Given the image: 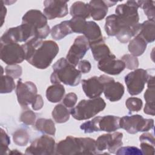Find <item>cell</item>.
<instances>
[{"mask_svg":"<svg viewBox=\"0 0 155 155\" xmlns=\"http://www.w3.org/2000/svg\"><path fill=\"white\" fill-rule=\"evenodd\" d=\"M120 128L125 130L129 134L138 132H147L154 128L153 119H145L142 116L134 114L124 116L120 119Z\"/></svg>","mask_w":155,"mask_h":155,"instance_id":"52a82bcc","label":"cell"},{"mask_svg":"<svg viewBox=\"0 0 155 155\" xmlns=\"http://www.w3.org/2000/svg\"><path fill=\"white\" fill-rule=\"evenodd\" d=\"M65 94V88L63 85L60 84H53L49 86L46 90L47 99L51 103L60 102Z\"/></svg>","mask_w":155,"mask_h":155,"instance_id":"d4e9b609","label":"cell"},{"mask_svg":"<svg viewBox=\"0 0 155 155\" xmlns=\"http://www.w3.org/2000/svg\"><path fill=\"white\" fill-rule=\"evenodd\" d=\"M89 48L90 44L88 39L83 35L78 36L68 50L66 59L70 64L76 67Z\"/></svg>","mask_w":155,"mask_h":155,"instance_id":"5bb4252c","label":"cell"},{"mask_svg":"<svg viewBox=\"0 0 155 155\" xmlns=\"http://www.w3.org/2000/svg\"><path fill=\"white\" fill-rule=\"evenodd\" d=\"M139 8L143 10L144 13L148 20L154 21V1L145 0V1H136Z\"/></svg>","mask_w":155,"mask_h":155,"instance_id":"1f68e13d","label":"cell"},{"mask_svg":"<svg viewBox=\"0 0 155 155\" xmlns=\"http://www.w3.org/2000/svg\"><path fill=\"white\" fill-rule=\"evenodd\" d=\"M106 104L104 100L100 97L81 100L78 104L70 110L73 117L78 120L89 119L105 108Z\"/></svg>","mask_w":155,"mask_h":155,"instance_id":"3957f363","label":"cell"},{"mask_svg":"<svg viewBox=\"0 0 155 155\" xmlns=\"http://www.w3.org/2000/svg\"><path fill=\"white\" fill-rule=\"evenodd\" d=\"M120 117L107 115L104 116H96L92 120L84 122L80 125V128L85 133H91L96 131L114 132L120 128Z\"/></svg>","mask_w":155,"mask_h":155,"instance_id":"277c9868","label":"cell"},{"mask_svg":"<svg viewBox=\"0 0 155 155\" xmlns=\"http://www.w3.org/2000/svg\"><path fill=\"white\" fill-rule=\"evenodd\" d=\"M36 85L31 81L23 82L19 79L16 87V94L19 104L23 108L31 105L35 101L38 94Z\"/></svg>","mask_w":155,"mask_h":155,"instance_id":"8fae6325","label":"cell"},{"mask_svg":"<svg viewBox=\"0 0 155 155\" xmlns=\"http://www.w3.org/2000/svg\"><path fill=\"white\" fill-rule=\"evenodd\" d=\"M144 93V99L146 101L143 111L145 114L154 116L155 108V85H148Z\"/></svg>","mask_w":155,"mask_h":155,"instance_id":"f1b7e54d","label":"cell"},{"mask_svg":"<svg viewBox=\"0 0 155 155\" xmlns=\"http://www.w3.org/2000/svg\"><path fill=\"white\" fill-rule=\"evenodd\" d=\"M56 143L54 139L47 135H43L35 139L28 147L25 154L29 155L55 154Z\"/></svg>","mask_w":155,"mask_h":155,"instance_id":"30bf717a","label":"cell"},{"mask_svg":"<svg viewBox=\"0 0 155 155\" xmlns=\"http://www.w3.org/2000/svg\"><path fill=\"white\" fill-rule=\"evenodd\" d=\"M10 143V139L5 130L1 128V154H7L10 152L8 145Z\"/></svg>","mask_w":155,"mask_h":155,"instance_id":"f35d334b","label":"cell"},{"mask_svg":"<svg viewBox=\"0 0 155 155\" xmlns=\"http://www.w3.org/2000/svg\"><path fill=\"white\" fill-rule=\"evenodd\" d=\"M147 70L137 68L125 76V83L128 93L132 96L140 94L145 87L148 77Z\"/></svg>","mask_w":155,"mask_h":155,"instance_id":"9c48e42d","label":"cell"},{"mask_svg":"<svg viewBox=\"0 0 155 155\" xmlns=\"http://www.w3.org/2000/svg\"><path fill=\"white\" fill-rule=\"evenodd\" d=\"M97 67L99 70L107 74L117 75L125 69V65L121 59H116L115 55L111 53L109 56L98 61Z\"/></svg>","mask_w":155,"mask_h":155,"instance_id":"ac0fdd59","label":"cell"},{"mask_svg":"<svg viewBox=\"0 0 155 155\" xmlns=\"http://www.w3.org/2000/svg\"><path fill=\"white\" fill-rule=\"evenodd\" d=\"M22 154L21 152L18 151L17 150H12L11 151H10L9 153L8 154Z\"/></svg>","mask_w":155,"mask_h":155,"instance_id":"bcb514c9","label":"cell"},{"mask_svg":"<svg viewBox=\"0 0 155 155\" xmlns=\"http://www.w3.org/2000/svg\"><path fill=\"white\" fill-rule=\"evenodd\" d=\"M73 31L69 24L68 21H64L55 25L51 29V36L54 40L58 41L72 33Z\"/></svg>","mask_w":155,"mask_h":155,"instance_id":"484cf974","label":"cell"},{"mask_svg":"<svg viewBox=\"0 0 155 155\" xmlns=\"http://www.w3.org/2000/svg\"><path fill=\"white\" fill-rule=\"evenodd\" d=\"M82 34L88 39L89 44L104 39L100 27L94 21H87Z\"/></svg>","mask_w":155,"mask_h":155,"instance_id":"7402d4cb","label":"cell"},{"mask_svg":"<svg viewBox=\"0 0 155 155\" xmlns=\"http://www.w3.org/2000/svg\"><path fill=\"white\" fill-rule=\"evenodd\" d=\"M140 147L144 154H154V137L152 133H144L139 137Z\"/></svg>","mask_w":155,"mask_h":155,"instance_id":"4316f807","label":"cell"},{"mask_svg":"<svg viewBox=\"0 0 155 155\" xmlns=\"http://www.w3.org/2000/svg\"><path fill=\"white\" fill-rule=\"evenodd\" d=\"M44 105V101L42 99V97L40 94H38L35 101L33 103L31 104L32 108L36 111V110H41Z\"/></svg>","mask_w":155,"mask_h":155,"instance_id":"ee69618b","label":"cell"},{"mask_svg":"<svg viewBox=\"0 0 155 155\" xmlns=\"http://www.w3.org/2000/svg\"><path fill=\"white\" fill-rule=\"evenodd\" d=\"M68 22L73 33H83L87 23L85 19L77 17L72 18Z\"/></svg>","mask_w":155,"mask_h":155,"instance_id":"e575fe53","label":"cell"},{"mask_svg":"<svg viewBox=\"0 0 155 155\" xmlns=\"http://www.w3.org/2000/svg\"><path fill=\"white\" fill-rule=\"evenodd\" d=\"M83 150L81 137L68 136L59 142L55 147V154H81Z\"/></svg>","mask_w":155,"mask_h":155,"instance_id":"9a60e30c","label":"cell"},{"mask_svg":"<svg viewBox=\"0 0 155 155\" xmlns=\"http://www.w3.org/2000/svg\"><path fill=\"white\" fill-rule=\"evenodd\" d=\"M70 13L72 18H81L84 19L90 16V7L88 3L82 1H76L70 7Z\"/></svg>","mask_w":155,"mask_h":155,"instance_id":"cb8c5ba5","label":"cell"},{"mask_svg":"<svg viewBox=\"0 0 155 155\" xmlns=\"http://www.w3.org/2000/svg\"><path fill=\"white\" fill-rule=\"evenodd\" d=\"M78 70L81 73H88L90 72L91 68V65L90 62L87 60H81L79 62L78 64Z\"/></svg>","mask_w":155,"mask_h":155,"instance_id":"7bdbcfd3","label":"cell"},{"mask_svg":"<svg viewBox=\"0 0 155 155\" xmlns=\"http://www.w3.org/2000/svg\"><path fill=\"white\" fill-rule=\"evenodd\" d=\"M6 75L10 76L13 79L19 78L22 73V68L21 66L15 65H8L5 68Z\"/></svg>","mask_w":155,"mask_h":155,"instance_id":"ab89813d","label":"cell"},{"mask_svg":"<svg viewBox=\"0 0 155 155\" xmlns=\"http://www.w3.org/2000/svg\"><path fill=\"white\" fill-rule=\"evenodd\" d=\"M34 37L33 30L27 24H21L20 25L8 28L1 37V42H22L29 40Z\"/></svg>","mask_w":155,"mask_h":155,"instance_id":"7c38bea8","label":"cell"},{"mask_svg":"<svg viewBox=\"0 0 155 155\" xmlns=\"http://www.w3.org/2000/svg\"><path fill=\"white\" fill-rule=\"evenodd\" d=\"M51 115L56 123L62 124L68 120L70 112L63 104H59L54 107L52 111Z\"/></svg>","mask_w":155,"mask_h":155,"instance_id":"4dcf8cb0","label":"cell"},{"mask_svg":"<svg viewBox=\"0 0 155 155\" xmlns=\"http://www.w3.org/2000/svg\"><path fill=\"white\" fill-rule=\"evenodd\" d=\"M142 101L138 97H131L127 99L125 105L130 111H139L142 107Z\"/></svg>","mask_w":155,"mask_h":155,"instance_id":"8d00e7d4","label":"cell"},{"mask_svg":"<svg viewBox=\"0 0 155 155\" xmlns=\"http://www.w3.org/2000/svg\"><path fill=\"white\" fill-rule=\"evenodd\" d=\"M122 137L123 134L120 132L114 131L113 133L101 135L96 140L97 151L102 152L107 150L110 153H116L117 150L123 145Z\"/></svg>","mask_w":155,"mask_h":155,"instance_id":"4fadbf2b","label":"cell"},{"mask_svg":"<svg viewBox=\"0 0 155 155\" xmlns=\"http://www.w3.org/2000/svg\"><path fill=\"white\" fill-rule=\"evenodd\" d=\"M104 80V91L105 97L111 102H116L121 99L125 88L119 82H116L114 79L105 74H102Z\"/></svg>","mask_w":155,"mask_h":155,"instance_id":"2e32d148","label":"cell"},{"mask_svg":"<svg viewBox=\"0 0 155 155\" xmlns=\"http://www.w3.org/2000/svg\"><path fill=\"white\" fill-rule=\"evenodd\" d=\"M22 23L29 25L34 33V38L40 39L46 38L51 31L47 18L40 10L31 9L22 16Z\"/></svg>","mask_w":155,"mask_h":155,"instance_id":"5b68a950","label":"cell"},{"mask_svg":"<svg viewBox=\"0 0 155 155\" xmlns=\"http://www.w3.org/2000/svg\"><path fill=\"white\" fill-rule=\"evenodd\" d=\"M78 101L77 95L74 93H69L65 95L63 99V104L67 108H73Z\"/></svg>","mask_w":155,"mask_h":155,"instance_id":"b9f144b4","label":"cell"},{"mask_svg":"<svg viewBox=\"0 0 155 155\" xmlns=\"http://www.w3.org/2000/svg\"><path fill=\"white\" fill-rule=\"evenodd\" d=\"M0 58L7 65H15L25 60V51L18 43L1 42Z\"/></svg>","mask_w":155,"mask_h":155,"instance_id":"ba28073f","label":"cell"},{"mask_svg":"<svg viewBox=\"0 0 155 155\" xmlns=\"http://www.w3.org/2000/svg\"><path fill=\"white\" fill-rule=\"evenodd\" d=\"M53 73L50 81L53 84L63 83L65 85L74 87L81 81V73L65 58H61L53 65Z\"/></svg>","mask_w":155,"mask_h":155,"instance_id":"7a4b0ae2","label":"cell"},{"mask_svg":"<svg viewBox=\"0 0 155 155\" xmlns=\"http://www.w3.org/2000/svg\"><path fill=\"white\" fill-rule=\"evenodd\" d=\"M90 16L95 21L103 19L108 13V6L105 1L93 0L88 2Z\"/></svg>","mask_w":155,"mask_h":155,"instance_id":"ffe728a7","label":"cell"},{"mask_svg":"<svg viewBox=\"0 0 155 155\" xmlns=\"http://www.w3.org/2000/svg\"><path fill=\"white\" fill-rule=\"evenodd\" d=\"M14 79L8 75H2L1 78V94L11 93L15 88Z\"/></svg>","mask_w":155,"mask_h":155,"instance_id":"836d02e7","label":"cell"},{"mask_svg":"<svg viewBox=\"0 0 155 155\" xmlns=\"http://www.w3.org/2000/svg\"><path fill=\"white\" fill-rule=\"evenodd\" d=\"M21 113L20 116V121L27 125H33L36 120V114L27 107Z\"/></svg>","mask_w":155,"mask_h":155,"instance_id":"d590c367","label":"cell"},{"mask_svg":"<svg viewBox=\"0 0 155 155\" xmlns=\"http://www.w3.org/2000/svg\"><path fill=\"white\" fill-rule=\"evenodd\" d=\"M121 60L125 63V67L129 70H136L139 67V61L137 57L131 54H126L122 56Z\"/></svg>","mask_w":155,"mask_h":155,"instance_id":"74e56055","label":"cell"},{"mask_svg":"<svg viewBox=\"0 0 155 155\" xmlns=\"http://www.w3.org/2000/svg\"><path fill=\"white\" fill-rule=\"evenodd\" d=\"M90 48L94 60L97 61H101L111 53L109 47L105 44L104 39L90 44Z\"/></svg>","mask_w":155,"mask_h":155,"instance_id":"603a6c76","label":"cell"},{"mask_svg":"<svg viewBox=\"0 0 155 155\" xmlns=\"http://www.w3.org/2000/svg\"><path fill=\"white\" fill-rule=\"evenodd\" d=\"M154 24V21L151 20H147L140 24L136 35L141 37L147 43L153 42L155 39Z\"/></svg>","mask_w":155,"mask_h":155,"instance_id":"44dd1931","label":"cell"},{"mask_svg":"<svg viewBox=\"0 0 155 155\" xmlns=\"http://www.w3.org/2000/svg\"><path fill=\"white\" fill-rule=\"evenodd\" d=\"M30 136L24 129H19L13 134V140L14 143L18 146L24 147L28 144Z\"/></svg>","mask_w":155,"mask_h":155,"instance_id":"d6a6232c","label":"cell"},{"mask_svg":"<svg viewBox=\"0 0 155 155\" xmlns=\"http://www.w3.org/2000/svg\"><path fill=\"white\" fill-rule=\"evenodd\" d=\"M116 154H120V155H132V154H143L141 150L139 149L137 147H120L117 151L116 152Z\"/></svg>","mask_w":155,"mask_h":155,"instance_id":"60d3db41","label":"cell"},{"mask_svg":"<svg viewBox=\"0 0 155 155\" xmlns=\"http://www.w3.org/2000/svg\"><path fill=\"white\" fill-rule=\"evenodd\" d=\"M0 2L2 5V10H1V15H1V26H2L4 21V19H5L6 12H7V9H6V7L4 5L3 1H1Z\"/></svg>","mask_w":155,"mask_h":155,"instance_id":"f6af8a7d","label":"cell"},{"mask_svg":"<svg viewBox=\"0 0 155 155\" xmlns=\"http://www.w3.org/2000/svg\"><path fill=\"white\" fill-rule=\"evenodd\" d=\"M44 15L48 20L65 17L68 12L67 1H65L46 0L44 1Z\"/></svg>","mask_w":155,"mask_h":155,"instance_id":"e0dca14e","label":"cell"},{"mask_svg":"<svg viewBox=\"0 0 155 155\" xmlns=\"http://www.w3.org/2000/svg\"><path fill=\"white\" fill-rule=\"evenodd\" d=\"M22 46L25 51V60L38 69L49 67L59 50L54 41H43L34 37Z\"/></svg>","mask_w":155,"mask_h":155,"instance_id":"6da1fadb","label":"cell"},{"mask_svg":"<svg viewBox=\"0 0 155 155\" xmlns=\"http://www.w3.org/2000/svg\"><path fill=\"white\" fill-rule=\"evenodd\" d=\"M139 7L136 1H128L118 5L115 10L119 27H136L139 21L137 12Z\"/></svg>","mask_w":155,"mask_h":155,"instance_id":"8992f818","label":"cell"},{"mask_svg":"<svg viewBox=\"0 0 155 155\" xmlns=\"http://www.w3.org/2000/svg\"><path fill=\"white\" fill-rule=\"evenodd\" d=\"M35 128L44 134L54 136L56 133V127L54 122L50 119L40 118L35 123Z\"/></svg>","mask_w":155,"mask_h":155,"instance_id":"f546056e","label":"cell"},{"mask_svg":"<svg viewBox=\"0 0 155 155\" xmlns=\"http://www.w3.org/2000/svg\"><path fill=\"white\" fill-rule=\"evenodd\" d=\"M82 87L85 95L93 99L99 97L104 91V80L102 76H93L82 81Z\"/></svg>","mask_w":155,"mask_h":155,"instance_id":"d6986e66","label":"cell"},{"mask_svg":"<svg viewBox=\"0 0 155 155\" xmlns=\"http://www.w3.org/2000/svg\"><path fill=\"white\" fill-rule=\"evenodd\" d=\"M147 46V43L141 37L136 35L133 39L130 41L128 48L132 55L137 57L142 55L144 53Z\"/></svg>","mask_w":155,"mask_h":155,"instance_id":"83f0119b","label":"cell"}]
</instances>
